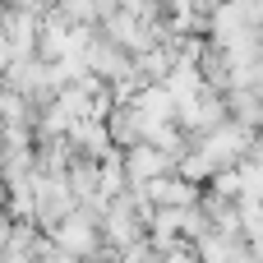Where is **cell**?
<instances>
[{"instance_id":"obj_3","label":"cell","mask_w":263,"mask_h":263,"mask_svg":"<svg viewBox=\"0 0 263 263\" xmlns=\"http://www.w3.org/2000/svg\"><path fill=\"white\" fill-rule=\"evenodd\" d=\"M148 199L153 203H166V208H194L199 203V185L185 176V180H148Z\"/></svg>"},{"instance_id":"obj_1","label":"cell","mask_w":263,"mask_h":263,"mask_svg":"<svg viewBox=\"0 0 263 263\" xmlns=\"http://www.w3.org/2000/svg\"><path fill=\"white\" fill-rule=\"evenodd\" d=\"M125 166H129V185H143V180H157V176H166L171 166H176V157L166 153V148H157V143H134L129 148V157H125Z\"/></svg>"},{"instance_id":"obj_2","label":"cell","mask_w":263,"mask_h":263,"mask_svg":"<svg viewBox=\"0 0 263 263\" xmlns=\"http://www.w3.org/2000/svg\"><path fill=\"white\" fill-rule=\"evenodd\" d=\"M51 240H55V245H65V250H74L79 259H83V254H92V250H97V231H92V217L74 208L69 217H60V231H55Z\"/></svg>"}]
</instances>
